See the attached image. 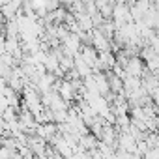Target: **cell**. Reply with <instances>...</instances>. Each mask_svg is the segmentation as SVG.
<instances>
[{
  "instance_id": "7a4b0ae2",
  "label": "cell",
  "mask_w": 159,
  "mask_h": 159,
  "mask_svg": "<svg viewBox=\"0 0 159 159\" xmlns=\"http://www.w3.org/2000/svg\"><path fill=\"white\" fill-rule=\"evenodd\" d=\"M94 47H96L98 51H107L109 43H107V39H105V36H103V34L94 32Z\"/></svg>"
},
{
  "instance_id": "6da1fadb",
  "label": "cell",
  "mask_w": 159,
  "mask_h": 159,
  "mask_svg": "<svg viewBox=\"0 0 159 159\" xmlns=\"http://www.w3.org/2000/svg\"><path fill=\"white\" fill-rule=\"evenodd\" d=\"M58 94H60V98L64 99V101H69L71 98H73V90H75V86H73V83H60L58 84Z\"/></svg>"
}]
</instances>
